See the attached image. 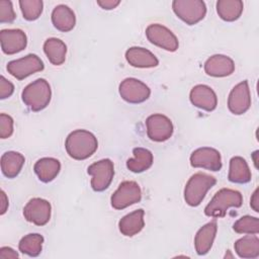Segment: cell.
Returning <instances> with one entry per match:
<instances>
[{
    "mask_svg": "<svg viewBox=\"0 0 259 259\" xmlns=\"http://www.w3.org/2000/svg\"><path fill=\"white\" fill-rule=\"evenodd\" d=\"M68 155L75 160H85L98 148L96 137L89 131L76 130L70 133L65 142Z\"/></svg>",
    "mask_w": 259,
    "mask_h": 259,
    "instance_id": "1",
    "label": "cell"
},
{
    "mask_svg": "<svg viewBox=\"0 0 259 259\" xmlns=\"http://www.w3.org/2000/svg\"><path fill=\"white\" fill-rule=\"evenodd\" d=\"M52 97V90L46 79L39 78L29 83L21 93L24 104L32 111H40L45 109Z\"/></svg>",
    "mask_w": 259,
    "mask_h": 259,
    "instance_id": "2",
    "label": "cell"
},
{
    "mask_svg": "<svg viewBox=\"0 0 259 259\" xmlns=\"http://www.w3.org/2000/svg\"><path fill=\"white\" fill-rule=\"evenodd\" d=\"M243 203L241 192L235 189L222 188L219 190L204 208V213L207 217L223 218L229 207H240Z\"/></svg>",
    "mask_w": 259,
    "mask_h": 259,
    "instance_id": "3",
    "label": "cell"
},
{
    "mask_svg": "<svg viewBox=\"0 0 259 259\" xmlns=\"http://www.w3.org/2000/svg\"><path fill=\"white\" fill-rule=\"evenodd\" d=\"M217 183V179L205 173H195L187 181L184 188V200L190 206H197L206 192Z\"/></svg>",
    "mask_w": 259,
    "mask_h": 259,
    "instance_id": "4",
    "label": "cell"
},
{
    "mask_svg": "<svg viewBox=\"0 0 259 259\" xmlns=\"http://www.w3.org/2000/svg\"><path fill=\"white\" fill-rule=\"evenodd\" d=\"M172 9L176 16L188 25H194L206 14L205 3L201 0H174Z\"/></svg>",
    "mask_w": 259,
    "mask_h": 259,
    "instance_id": "5",
    "label": "cell"
},
{
    "mask_svg": "<svg viewBox=\"0 0 259 259\" xmlns=\"http://www.w3.org/2000/svg\"><path fill=\"white\" fill-rule=\"evenodd\" d=\"M87 172L92 176L91 187L94 191H104L111 183L114 176V167L110 159H102L91 164Z\"/></svg>",
    "mask_w": 259,
    "mask_h": 259,
    "instance_id": "6",
    "label": "cell"
},
{
    "mask_svg": "<svg viewBox=\"0 0 259 259\" xmlns=\"http://www.w3.org/2000/svg\"><path fill=\"white\" fill-rule=\"evenodd\" d=\"M142 198V191L135 181H123L111 195V206L115 209H123L139 202Z\"/></svg>",
    "mask_w": 259,
    "mask_h": 259,
    "instance_id": "7",
    "label": "cell"
},
{
    "mask_svg": "<svg viewBox=\"0 0 259 259\" xmlns=\"http://www.w3.org/2000/svg\"><path fill=\"white\" fill-rule=\"evenodd\" d=\"M44 67V63L38 56L29 54L20 59L10 61L7 64V71L16 79L23 80L36 72L42 71Z\"/></svg>",
    "mask_w": 259,
    "mask_h": 259,
    "instance_id": "8",
    "label": "cell"
},
{
    "mask_svg": "<svg viewBox=\"0 0 259 259\" xmlns=\"http://www.w3.org/2000/svg\"><path fill=\"white\" fill-rule=\"evenodd\" d=\"M148 138L154 142H165L173 135V123L169 117L164 114L156 113L148 116L146 119Z\"/></svg>",
    "mask_w": 259,
    "mask_h": 259,
    "instance_id": "9",
    "label": "cell"
},
{
    "mask_svg": "<svg viewBox=\"0 0 259 259\" xmlns=\"http://www.w3.org/2000/svg\"><path fill=\"white\" fill-rule=\"evenodd\" d=\"M146 36L151 44L168 52H175L179 47L176 35L169 28L159 23L150 24L146 28Z\"/></svg>",
    "mask_w": 259,
    "mask_h": 259,
    "instance_id": "10",
    "label": "cell"
},
{
    "mask_svg": "<svg viewBox=\"0 0 259 259\" xmlns=\"http://www.w3.org/2000/svg\"><path fill=\"white\" fill-rule=\"evenodd\" d=\"M120 97L132 104H138L146 101L150 95V88L142 81L136 78H126L119 84Z\"/></svg>",
    "mask_w": 259,
    "mask_h": 259,
    "instance_id": "11",
    "label": "cell"
},
{
    "mask_svg": "<svg viewBox=\"0 0 259 259\" xmlns=\"http://www.w3.org/2000/svg\"><path fill=\"white\" fill-rule=\"evenodd\" d=\"M51 203L39 197L31 198L23 207L24 219L36 226H45L51 219Z\"/></svg>",
    "mask_w": 259,
    "mask_h": 259,
    "instance_id": "12",
    "label": "cell"
},
{
    "mask_svg": "<svg viewBox=\"0 0 259 259\" xmlns=\"http://www.w3.org/2000/svg\"><path fill=\"white\" fill-rule=\"evenodd\" d=\"M190 165L194 168H203L209 171L222 169L221 153L209 147H202L194 150L190 155Z\"/></svg>",
    "mask_w": 259,
    "mask_h": 259,
    "instance_id": "13",
    "label": "cell"
},
{
    "mask_svg": "<svg viewBox=\"0 0 259 259\" xmlns=\"http://www.w3.org/2000/svg\"><path fill=\"white\" fill-rule=\"evenodd\" d=\"M251 106V92L247 80L237 84L230 92L228 108L236 115L245 113Z\"/></svg>",
    "mask_w": 259,
    "mask_h": 259,
    "instance_id": "14",
    "label": "cell"
},
{
    "mask_svg": "<svg viewBox=\"0 0 259 259\" xmlns=\"http://www.w3.org/2000/svg\"><path fill=\"white\" fill-rule=\"evenodd\" d=\"M2 52L6 55H14L26 48L27 37L23 30L18 28L2 29L0 31Z\"/></svg>",
    "mask_w": 259,
    "mask_h": 259,
    "instance_id": "15",
    "label": "cell"
},
{
    "mask_svg": "<svg viewBox=\"0 0 259 259\" xmlns=\"http://www.w3.org/2000/svg\"><path fill=\"white\" fill-rule=\"evenodd\" d=\"M190 102L205 111H212L218 105V97L215 92L207 85H195L189 94Z\"/></svg>",
    "mask_w": 259,
    "mask_h": 259,
    "instance_id": "16",
    "label": "cell"
},
{
    "mask_svg": "<svg viewBox=\"0 0 259 259\" xmlns=\"http://www.w3.org/2000/svg\"><path fill=\"white\" fill-rule=\"evenodd\" d=\"M235 71L234 61L225 55H213L204 63V72L211 77H227Z\"/></svg>",
    "mask_w": 259,
    "mask_h": 259,
    "instance_id": "17",
    "label": "cell"
},
{
    "mask_svg": "<svg viewBox=\"0 0 259 259\" xmlns=\"http://www.w3.org/2000/svg\"><path fill=\"white\" fill-rule=\"evenodd\" d=\"M218 231L217 221L213 220L202 226L194 238L195 251L198 255H205L211 249Z\"/></svg>",
    "mask_w": 259,
    "mask_h": 259,
    "instance_id": "18",
    "label": "cell"
},
{
    "mask_svg": "<svg viewBox=\"0 0 259 259\" xmlns=\"http://www.w3.org/2000/svg\"><path fill=\"white\" fill-rule=\"evenodd\" d=\"M127 63L136 68H154L159 64L156 56L147 49L141 47H132L125 52Z\"/></svg>",
    "mask_w": 259,
    "mask_h": 259,
    "instance_id": "19",
    "label": "cell"
},
{
    "mask_svg": "<svg viewBox=\"0 0 259 259\" xmlns=\"http://www.w3.org/2000/svg\"><path fill=\"white\" fill-rule=\"evenodd\" d=\"M51 18L54 26L63 32L72 30L76 24V16L74 11L65 4L56 6L52 11Z\"/></svg>",
    "mask_w": 259,
    "mask_h": 259,
    "instance_id": "20",
    "label": "cell"
},
{
    "mask_svg": "<svg viewBox=\"0 0 259 259\" xmlns=\"http://www.w3.org/2000/svg\"><path fill=\"white\" fill-rule=\"evenodd\" d=\"M33 170L41 182L49 183L58 176L61 170V163L58 159L55 158H41L35 162Z\"/></svg>",
    "mask_w": 259,
    "mask_h": 259,
    "instance_id": "21",
    "label": "cell"
},
{
    "mask_svg": "<svg viewBox=\"0 0 259 259\" xmlns=\"http://www.w3.org/2000/svg\"><path fill=\"white\" fill-rule=\"evenodd\" d=\"M144 214V209L139 208L121 218L118 223V229L120 233L126 237H133L140 233L145 226Z\"/></svg>",
    "mask_w": 259,
    "mask_h": 259,
    "instance_id": "22",
    "label": "cell"
},
{
    "mask_svg": "<svg viewBox=\"0 0 259 259\" xmlns=\"http://www.w3.org/2000/svg\"><path fill=\"white\" fill-rule=\"evenodd\" d=\"M24 156L18 152L8 151L1 156V170L4 176L7 178L16 177L24 165Z\"/></svg>",
    "mask_w": 259,
    "mask_h": 259,
    "instance_id": "23",
    "label": "cell"
},
{
    "mask_svg": "<svg viewBox=\"0 0 259 259\" xmlns=\"http://www.w3.org/2000/svg\"><path fill=\"white\" fill-rule=\"evenodd\" d=\"M251 171L246 160L240 156L233 157L230 160L228 178L233 183L245 184L251 180Z\"/></svg>",
    "mask_w": 259,
    "mask_h": 259,
    "instance_id": "24",
    "label": "cell"
},
{
    "mask_svg": "<svg viewBox=\"0 0 259 259\" xmlns=\"http://www.w3.org/2000/svg\"><path fill=\"white\" fill-rule=\"evenodd\" d=\"M44 52L53 65L60 66L66 60L67 46L60 38L50 37L44 44Z\"/></svg>",
    "mask_w": 259,
    "mask_h": 259,
    "instance_id": "25",
    "label": "cell"
},
{
    "mask_svg": "<svg viewBox=\"0 0 259 259\" xmlns=\"http://www.w3.org/2000/svg\"><path fill=\"white\" fill-rule=\"evenodd\" d=\"M134 158L126 161V167L134 173H142L148 170L153 164V154L145 148H135L133 150Z\"/></svg>",
    "mask_w": 259,
    "mask_h": 259,
    "instance_id": "26",
    "label": "cell"
},
{
    "mask_svg": "<svg viewBox=\"0 0 259 259\" xmlns=\"http://www.w3.org/2000/svg\"><path fill=\"white\" fill-rule=\"evenodd\" d=\"M234 248L241 258H257L259 256V239L255 235H247L237 240Z\"/></svg>",
    "mask_w": 259,
    "mask_h": 259,
    "instance_id": "27",
    "label": "cell"
},
{
    "mask_svg": "<svg viewBox=\"0 0 259 259\" xmlns=\"http://www.w3.org/2000/svg\"><path fill=\"white\" fill-rule=\"evenodd\" d=\"M244 9V4L241 0H219L217 2V12L225 21L237 20Z\"/></svg>",
    "mask_w": 259,
    "mask_h": 259,
    "instance_id": "28",
    "label": "cell"
},
{
    "mask_svg": "<svg viewBox=\"0 0 259 259\" xmlns=\"http://www.w3.org/2000/svg\"><path fill=\"white\" fill-rule=\"evenodd\" d=\"M44 237L39 234H28L21 238L18 244V249L21 253L30 256L36 257L40 254L42 249Z\"/></svg>",
    "mask_w": 259,
    "mask_h": 259,
    "instance_id": "29",
    "label": "cell"
},
{
    "mask_svg": "<svg viewBox=\"0 0 259 259\" xmlns=\"http://www.w3.org/2000/svg\"><path fill=\"white\" fill-rule=\"evenodd\" d=\"M233 229L238 234L257 235L259 233V219L252 215H244L234 223Z\"/></svg>",
    "mask_w": 259,
    "mask_h": 259,
    "instance_id": "30",
    "label": "cell"
},
{
    "mask_svg": "<svg viewBox=\"0 0 259 259\" xmlns=\"http://www.w3.org/2000/svg\"><path fill=\"white\" fill-rule=\"evenodd\" d=\"M19 6L24 19L33 21L40 16L44 3L41 0H20Z\"/></svg>",
    "mask_w": 259,
    "mask_h": 259,
    "instance_id": "31",
    "label": "cell"
},
{
    "mask_svg": "<svg viewBox=\"0 0 259 259\" xmlns=\"http://www.w3.org/2000/svg\"><path fill=\"white\" fill-rule=\"evenodd\" d=\"M15 17L12 2L9 0H0V22L11 23L14 21Z\"/></svg>",
    "mask_w": 259,
    "mask_h": 259,
    "instance_id": "32",
    "label": "cell"
},
{
    "mask_svg": "<svg viewBox=\"0 0 259 259\" xmlns=\"http://www.w3.org/2000/svg\"><path fill=\"white\" fill-rule=\"evenodd\" d=\"M13 134V118L6 114H0V138L7 139Z\"/></svg>",
    "mask_w": 259,
    "mask_h": 259,
    "instance_id": "33",
    "label": "cell"
},
{
    "mask_svg": "<svg viewBox=\"0 0 259 259\" xmlns=\"http://www.w3.org/2000/svg\"><path fill=\"white\" fill-rule=\"evenodd\" d=\"M14 92V85L8 81L4 76L0 77V98L6 99Z\"/></svg>",
    "mask_w": 259,
    "mask_h": 259,
    "instance_id": "34",
    "label": "cell"
},
{
    "mask_svg": "<svg viewBox=\"0 0 259 259\" xmlns=\"http://www.w3.org/2000/svg\"><path fill=\"white\" fill-rule=\"evenodd\" d=\"M119 0H97V4L105 10L114 9L117 5H119Z\"/></svg>",
    "mask_w": 259,
    "mask_h": 259,
    "instance_id": "35",
    "label": "cell"
},
{
    "mask_svg": "<svg viewBox=\"0 0 259 259\" xmlns=\"http://www.w3.org/2000/svg\"><path fill=\"white\" fill-rule=\"evenodd\" d=\"M19 255L10 247H1L0 248V258H18Z\"/></svg>",
    "mask_w": 259,
    "mask_h": 259,
    "instance_id": "36",
    "label": "cell"
},
{
    "mask_svg": "<svg viewBox=\"0 0 259 259\" xmlns=\"http://www.w3.org/2000/svg\"><path fill=\"white\" fill-rule=\"evenodd\" d=\"M258 192H259V188H256L252 197H251V200H250V205L251 207L254 209V211L258 212L259 211V197H258Z\"/></svg>",
    "mask_w": 259,
    "mask_h": 259,
    "instance_id": "37",
    "label": "cell"
},
{
    "mask_svg": "<svg viewBox=\"0 0 259 259\" xmlns=\"http://www.w3.org/2000/svg\"><path fill=\"white\" fill-rule=\"evenodd\" d=\"M8 208V198L3 190H1V214H4Z\"/></svg>",
    "mask_w": 259,
    "mask_h": 259,
    "instance_id": "38",
    "label": "cell"
}]
</instances>
